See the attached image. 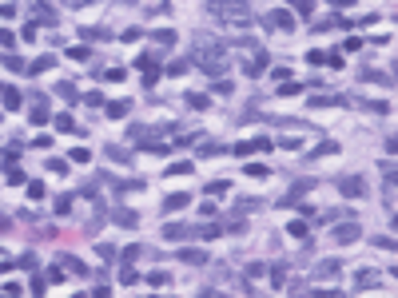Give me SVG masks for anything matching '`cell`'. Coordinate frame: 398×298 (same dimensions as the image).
<instances>
[{"mask_svg":"<svg viewBox=\"0 0 398 298\" xmlns=\"http://www.w3.org/2000/svg\"><path fill=\"white\" fill-rule=\"evenodd\" d=\"M60 266H68L72 274H88V266H84L80 258H72V254H60Z\"/></svg>","mask_w":398,"mask_h":298,"instance_id":"5bb4252c","label":"cell"},{"mask_svg":"<svg viewBox=\"0 0 398 298\" xmlns=\"http://www.w3.org/2000/svg\"><path fill=\"white\" fill-rule=\"evenodd\" d=\"M0 103H4L8 111H16V107H20V92H16L12 84H0Z\"/></svg>","mask_w":398,"mask_h":298,"instance_id":"ba28073f","label":"cell"},{"mask_svg":"<svg viewBox=\"0 0 398 298\" xmlns=\"http://www.w3.org/2000/svg\"><path fill=\"white\" fill-rule=\"evenodd\" d=\"M8 16H16V4H0V20H8Z\"/></svg>","mask_w":398,"mask_h":298,"instance_id":"c3c4849f","label":"cell"},{"mask_svg":"<svg viewBox=\"0 0 398 298\" xmlns=\"http://www.w3.org/2000/svg\"><path fill=\"white\" fill-rule=\"evenodd\" d=\"M56 131H72V135H84V131H88V127H76V119H72V115H64V111H60V115H56Z\"/></svg>","mask_w":398,"mask_h":298,"instance_id":"8fae6325","label":"cell"},{"mask_svg":"<svg viewBox=\"0 0 398 298\" xmlns=\"http://www.w3.org/2000/svg\"><path fill=\"white\" fill-rule=\"evenodd\" d=\"M187 203H191V195H187V191H175V195L164 199V211L171 215V211H179V207H187Z\"/></svg>","mask_w":398,"mask_h":298,"instance_id":"30bf717a","label":"cell"},{"mask_svg":"<svg viewBox=\"0 0 398 298\" xmlns=\"http://www.w3.org/2000/svg\"><path fill=\"white\" fill-rule=\"evenodd\" d=\"M136 68H144V72H156L160 64H156V56H152V52H144V56L136 60Z\"/></svg>","mask_w":398,"mask_h":298,"instance_id":"603a6c76","label":"cell"},{"mask_svg":"<svg viewBox=\"0 0 398 298\" xmlns=\"http://www.w3.org/2000/svg\"><path fill=\"white\" fill-rule=\"evenodd\" d=\"M8 183H24V171L20 167H8Z\"/></svg>","mask_w":398,"mask_h":298,"instance_id":"7bdbcfd3","label":"cell"},{"mask_svg":"<svg viewBox=\"0 0 398 298\" xmlns=\"http://www.w3.org/2000/svg\"><path fill=\"white\" fill-rule=\"evenodd\" d=\"M358 235H362V227H358V219H350L346 227H339V231H335V239H339V243H354Z\"/></svg>","mask_w":398,"mask_h":298,"instance_id":"52a82bcc","label":"cell"},{"mask_svg":"<svg viewBox=\"0 0 398 298\" xmlns=\"http://www.w3.org/2000/svg\"><path fill=\"white\" fill-rule=\"evenodd\" d=\"M207 103H211L207 96H199V92H187V107H195V111H203Z\"/></svg>","mask_w":398,"mask_h":298,"instance_id":"44dd1931","label":"cell"},{"mask_svg":"<svg viewBox=\"0 0 398 298\" xmlns=\"http://www.w3.org/2000/svg\"><path fill=\"white\" fill-rule=\"evenodd\" d=\"M339 270H342V262H339V258H327V262L319 266V274H323V278H331V274H339Z\"/></svg>","mask_w":398,"mask_h":298,"instance_id":"d6986e66","label":"cell"},{"mask_svg":"<svg viewBox=\"0 0 398 298\" xmlns=\"http://www.w3.org/2000/svg\"><path fill=\"white\" fill-rule=\"evenodd\" d=\"M187 64H195V60H175V64H168V72H171V76H183Z\"/></svg>","mask_w":398,"mask_h":298,"instance_id":"f546056e","label":"cell"},{"mask_svg":"<svg viewBox=\"0 0 398 298\" xmlns=\"http://www.w3.org/2000/svg\"><path fill=\"white\" fill-rule=\"evenodd\" d=\"M227 191H231V183H227V179H215V183H207V195H211V199L227 195Z\"/></svg>","mask_w":398,"mask_h":298,"instance_id":"9a60e30c","label":"cell"},{"mask_svg":"<svg viewBox=\"0 0 398 298\" xmlns=\"http://www.w3.org/2000/svg\"><path fill=\"white\" fill-rule=\"evenodd\" d=\"M160 235H164V239H171V243H179V239H187V227H183V223H168Z\"/></svg>","mask_w":398,"mask_h":298,"instance_id":"4fadbf2b","label":"cell"},{"mask_svg":"<svg viewBox=\"0 0 398 298\" xmlns=\"http://www.w3.org/2000/svg\"><path fill=\"white\" fill-rule=\"evenodd\" d=\"M215 92H219V96H231V92H235V84H231V80H215Z\"/></svg>","mask_w":398,"mask_h":298,"instance_id":"74e56055","label":"cell"},{"mask_svg":"<svg viewBox=\"0 0 398 298\" xmlns=\"http://www.w3.org/2000/svg\"><path fill=\"white\" fill-rule=\"evenodd\" d=\"M219 235H223L219 223H203V227H199V239H219Z\"/></svg>","mask_w":398,"mask_h":298,"instance_id":"ac0fdd59","label":"cell"},{"mask_svg":"<svg viewBox=\"0 0 398 298\" xmlns=\"http://www.w3.org/2000/svg\"><path fill=\"white\" fill-rule=\"evenodd\" d=\"M267 24H271V28H279V32H287V36L295 32V16H291L287 8H275V12H267Z\"/></svg>","mask_w":398,"mask_h":298,"instance_id":"7a4b0ae2","label":"cell"},{"mask_svg":"<svg viewBox=\"0 0 398 298\" xmlns=\"http://www.w3.org/2000/svg\"><path fill=\"white\" fill-rule=\"evenodd\" d=\"M108 159H112V163H127V159H131V151H123V147H108Z\"/></svg>","mask_w":398,"mask_h":298,"instance_id":"cb8c5ba5","label":"cell"},{"mask_svg":"<svg viewBox=\"0 0 398 298\" xmlns=\"http://www.w3.org/2000/svg\"><path fill=\"white\" fill-rule=\"evenodd\" d=\"M80 36H84V40H104L108 32H104V28H80Z\"/></svg>","mask_w":398,"mask_h":298,"instance_id":"83f0119b","label":"cell"},{"mask_svg":"<svg viewBox=\"0 0 398 298\" xmlns=\"http://www.w3.org/2000/svg\"><path fill=\"white\" fill-rule=\"evenodd\" d=\"M36 32H40V24H36V20H28V24H24V40H36Z\"/></svg>","mask_w":398,"mask_h":298,"instance_id":"f35d334b","label":"cell"},{"mask_svg":"<svg viewBox=\"0 0 398 298\" xmlns=\"http://www.w3.org/2000/svg\"><path fill=\"white\" fill-rule=\"evenodd\" d=\"M68 159H76V163H88L92 155H88V151H84V147H76V151H72V155H68Z\"/></svg>","mask_w":398,"mask_h":298,"instance_id":"ee69618b","label":"cell"},{"mask_svg":"<svg viewBox=\"0 0 398 298\" xmlns=\"http://www.w3.org/2000/svg\"><path fill=\"white\" fill-rule=\"evenodd\" d=\"M263 72H267V56H263V52H255V56H251V60L243 64V76H251V80H259Z\"/></svg>","mask_w":398,"mask_h":298,"instance_id":"3957f363","label":"cell"},{"mask_svg":"<svg viewBox=\"0 0 398 298\" xmlns=\"http://www.w3.org/2000/svg\"><path fill=\"white\" fill-rule=\"evenodd\" d=\"M148 282H152V286H168L171 278H168V274H164V270H156V274H148Z\"/></svg>","mask_w":398,"mask_h":298,"instance_id":"d590c367","label":"cell"},{"mask_svg":"<svg viewBox=\"0 0 398 298\" xmlns=\"http://www.w3.org/2000/svg\"><path fill=\"white\" fill-rule=\"evenodd\" d=\"M4 64H8V68H12V72H28V64H24V60H20V56H8V60H4Z\"/></svg>","mask_w":398,"mask_h":298,"instance_id":"d6a6232c","label":"cell"},{"mask_svg":"<svg viewBox=\"0 0 398 298\" xmlns=\"http://www.w3.org/2000/svg\"><path fill=\"white\" fill-rule=\"evenodd\" d=\"M4 231H8V219H4V215H0V235H4Z\"/></svg>","mask_w":398,"mask_h":298,"instance_id":"f907efd6","label":"cell"},{"mask_svg":"<svg viewBox=\"0 0 398 298\" xmlns=\"http://www.w3.org/2000/svg\"><path fill=\"white\" fill-rule=\"evenodd\" d=\"M52 64H56V56H40V60H32V64H28V72H48Z\"/></svg>","mask_w":398,"mask_h":298,"instance_id":"e0dca14e","label":"cell"},{"mask_svg":"<svg viewBox=\"0 0 398 298\" xmlns=\"http://www.w3.org/2000/svg\"><path fill=\"white\" fill-rule=\"evenodd\" d=\"M28 199H44V183H40V179L28 183Z\"/></svg>","mask_w":398,"mask_h":298,"instance_id":"4dcf8cb0","label":"cell"},{"mask_svg":"<svg viewBox=\"0 0 398 298\" xmlns=\"http://www.w3.org/2000/svg\"><path fill=\"white\" fill-rule=\"evenodd\" d=\"M207 12L219 16L223 24H251L255 20V12H251L247 0H207Z\"/></svg>","mask_w":398,"mask_h":298,"instance_id":"6da1fadb","label":"cell"},{"mask_svg":"<svg viewBox=\"0 0 398 298\" xmlns=\"http://www.w3.org/2000/svg\"><path fill=\"white\" fill-rule=\"evenodd\" d=\"M354 282H358L362 290H374V286H382V274H378V270H358Z\"/></svg>","mask_w":398,"mask_h":298,"instance_id":"5b68a950","label":"cell"},{"mask_svg":"<svg viewBox=\"0 0 398 298\" xmlns=\"http://www.w3.org/2000/svg\"><path fill=\"white\" fill-rule=\"evenodd\" d=\"M339 187H342V195H346V199H358V195H362V175H346Z\"/></svg>","mask_w":398,"mask_h":298,"instance_id":"8992f818","label":"cell"},{"mask_svg":"<svg viewBox=\"0 0 398 298\" xmlns=\"http://www.w3.org/2000/svg\"><path fill=\"white\" fill-rule=\"evenodd\" d=\"M56 96H64L68 103H72V99H76V88H72L68 80H60V84H56Z\"/></svg>","mask_w":398,"mask_h":298,"instance_id":"484cf974","label":"cell"},{"mask_svg":"<svg viewBox=\"0 0 398 298\" xmlns=\"http://www.w3.org/2000/svg\"><path fill=\"white\" fill-rule=\"evenodd\" d=\"M251 143H255V151H271V139H267V135H259V139H251Z\"/></svg>","mask_w":398,"mask_h":298,"instance_id":"bcb514c9","label":"cell"},{"mask_svg":"<svg viewBox=\"0 0 398 298\" xmlns=\"http://www.w3.org/2000/svg\"><path fill=\"white\" fill-rule=\"evenodd\" d=\"M4 167H16V147H4Z\"/></svg>","mask_w":398,"mask_h":298,"instance_id":"f6af8a7d","label":"cell"},{"mask_svg":"<svg viewBox=\"0 0 398 298\" xmlns=\"http://www.w3.org/2000/svg\"><path fill=\"white\" fill-rule=\"evenodd\" d=\"M119 40H123V44H136V40H140V28H123Z\"/></svg>","mask_w":398,"mask_h":298,"instance_id":"1f68e13d","label":"cell"},{"mask_svg":"<svg viewBox=\"0 0 398 298\" xmlns=\"http://www.w3.org/2000/svg\"><path fill=\"white\" fill-rule=\"evenodd\" d=\"M271 282L283 290V282H287V266H283V262H275V270H271Z\"/></svg>","mask_w":398,"mask_h":298,"instance_id":"d4e9b609","label":"cell"},{"mask_svg":"<svg viewBox=\"0 0 398 298\" xmlns=\"http://www.w3.org/2000/svg\"><path fill=\"white\" fill-rule=\"evenodd\" d=\"M152 40H156L160 48H171V44H175V32H171V28H164V32H152Z\"/></svg>","mask_w":398,"mask_h":298,"instance_id":"2e32d148","label":"cell"},{"mask_svg":"<svg viewBox=\"0 0 398 298\" xmlns=\"http://www.w3.org/2000/svg\"><path fill=\"white\" fill-rule=\"evenodd\" d=\"M140 254H144V247H127V250H123V262H136Z\"/></svg>","mask_w":398,"mask_h":298,"instance_id":"60d3db41","label":"cell"},{"mask_svg":"<svg viewBox=\"0 0 398 298\" xmlns=\"http://www.w3.org/2000/svg\"><path fill=\"white\" fill-rule=\"evenodd\" d=\"M115 227H123V231L140 227V215H136V211H115Z\"/></svg>","mask_w":398,"mask_h":298,"instance_id":"7c38bea8","label":"cell"},{"mask_svg":"<svg viewBox=\"0 0 398 298\" xmlns=\"http://www.w3.org/2000/svg\"><path fill=\"white\" fill-rule=\"evenodd\" d=\"M12 44H16V40H12V32H4V28H0V48H12Z\"/></svg>","mask_w":398,"mask_h":298,"instance_id":"681fc988","label":"cell"},{"mask_svg":"<svg viewBox=\"0 0 398 298\" xmlns=\"http://www.w3.org/2000/svg\"><path fill=\"white\" fill-rule=\"evenodd\" d=\"M247 175H251V179H263L267 167H263V163H247Z\"/></svg>","mask_w":398,"mask_h":298,"instance_id":"836d02e7","label":"cell"},{"mask_svg":"<svg viewBox=\"0 0 398 298\" xmlns=\"http://www.w3.org/2000/svg\"><path fill=\"white\" fill-rule=\"evenodd\" d=\"M48 171H56V175H64V171H68V163H64V159H48Z\"/></svg>","mask_w":398,"mask_h":298,"instance_id":"ab89813d","label":"cell"},{"mask_svg":"<svg viewBox=\"0 0 398 298\" xmlns=\"http://www.w3.org/2000/svg\"><path fill=\"white\" fill-rule=\"evenodd\" d=\"M295 12H299V16H311V12H315V0H295Z\"/></svg>","mask_w":398,"mask_h":298,"instance_id":"f1b7e54d","label":"cell"},{"mask_svg":"<svg viewBox=\"0 0 398 298\" xmlns=\"http://www.w3.org/2000/svg\"><path fill=\"white\" fill-rule=\"evenodd\" d=\"M108 115H112V119H123V115H127V99H115V103H108Z\"/></svg>","mask_w":398,"mask_h":298,"instance_id":"ffe728a7","label":"cell"},{"mask_svg":"<svg viewBox=\"0 0 398 298\" xmlns=\"http://www.w3.org/2000/svg\"><path fill=\"white\" fill-rule=\"evenodd\" d=\"M168 175H191V163H187V159H179V163H171V167H168Z\"/></svg>","mask_w":398,"mask_h":298,"instance_id":"4316f807","label":"cell"},{"mask_svg":"<svg viewBox=\"0 0 398 298\" xmlns=\"http://www.w3.org/2000/svg\"><path fill=\"white\" fill-rule=\"evenodd\" d=\"M231 151H235V155H251V151H255V143H235Z\"/></svg>","mask_w":398,"mask_h":298,"instance_id":"7dc6e473","label":"cell"},{"mask_svg":"<svg viewBox=\"0 0 398 298\" xmlns=\"http://www.w3.org/2000/svg\"><path fill=\"white\" fill-rule=\"evenodd\" d=\"M68 211H72V199H68V195L56 199V215H68Z\"/></svg>","mask_w":398,"mask_h":298,"instance_id":"b9f144b4","label":"cell"},{"mask_svg":"<svg viewBox=\"0 0 398 298\" xmlns=\"http://www.w3.org/2000/svg\"><path fill=\"white\" fill-rule=\"evenodd\" d=\"M123 76H127V72H123V68H108V72H104V80H112V84H119V80H123Z\"/></svg>","mask_w":398,"mask_h":298,"instance_id":"8d00e7d4","label":"cell"},{"mask_svg":"<svg viewBox=\"0 0 398 298\" xmlns=\"http://www.w3.org/2000/svg\"><path fill=\"white\" fill-rule=\"evenodd\" d=\"M32 123H44V119H48V99L40 96V92H32Z\"/></svg>","mask_w":398,"mask_h":298,"instance_id":"9c48e42d","label":"cell"},{"mask_svg":"<svg viewBox=\"0 0 398 298\" xmlns=\"http://www.w3.org/2000/svg\"><path fill=\"white\" fill-rule=\"evenodd\" d=\"M175 258H183L187 266H203V262H207V250H199V247H183V250H175Z\"/></svg>","mask_w":398,"mask_h":298,"instance_id":"277c9868","label":"cell"},{"mask_svg":"<svg viewBox=\"0 0 398 298\" xmlns=\"http://www.w3.org/2000/svg\"><path fill=\"white\" fill-rule=\"evenodd\" d=\"M335 151H339V143H335V139H327V143H319V147L311 151V159H319V155H335Z\"/></svg>","mask_w":398,"mask_h":298,"instance_id":"7402d4cb","label":"cell"},{"mask_svg":"<svg viewBox=\"0 0 398 298\" xmlns=\"http://www.w3.org/2000/svg\"><path fill=\"white\" fill-rule=\"evenodd\" d=\"M287 231H291L295 239H307V223H287Z\"/></svg>","mask_w":398,"mask_h":298,"instance_id":"e575fe53","label":"cell"}]
</instances>
